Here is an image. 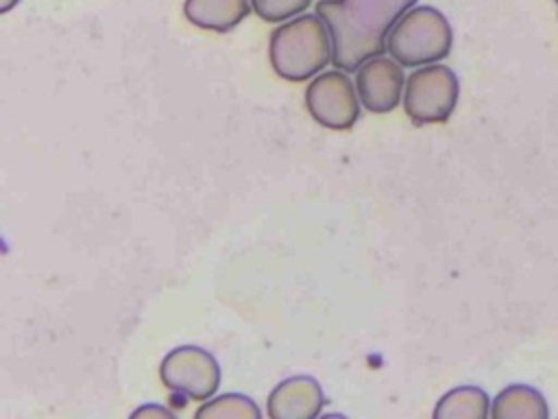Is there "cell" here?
Instances as JSON below:
<instances>
[{
  "label": "cell",
  "instance_id": "obj_1",
  "mask_svg": "<svg viewBox=\"0 0 558 419\" xmlns=\"http://www.w3.org/2000/svg\"><path fill=\"white\" fill-rule=\"evenodd\" d=\"M416 0H320L316 13L331 33V63L353 72L388 46L395 24Z\"/></svg>",
  "mask_w": 558,
  "mask_h": 419
},
{
  "label": "cell",
  "instance_id": "obj_2",
  "mask_svg": "<svg viewBox=\"0 0 558 419\" xmlns=\"http://www.w3.org/2000/svg\"><path fill=\"white\" fill-rule=\"evenodd\" d=\"M333 41L323 17L299 15L272 31L268 55L272 70L286 81H307L331 61Z\"/></svg>",
  "mask_w": 558,
  "mask_h": 419
},
{
  "label": "cell",
  "instance_id": "obj_3",
  "mask_svg": "<svg viewBox=\"0 0 558 419\" xmlns=\"http://www.w3.org/2000/svg\"><path fill=\"white\" fill-rule=\"evenodd\" d=\"M453 31L434 7H412L390 31L386 50L403 68L429 65L451 52Z\"/></svg>",
  "mask_w": 558,
  "mask_h": 419
},
{
  "label": "cell",
  "instance_id": "obj_4",
  "mask_svg": "<svg viewBox=\"0 0 558 419\" xmlns=\"http://www.w3.org/2000/svg\"><path fill=\"white\" fill-rule=\"evenodd\" d=\"M460 96L456 72L442 63L414 70L403 89V111L412 124H440L453 113Z\"/></svg>",
  "mask_w": 558,
  "mask_h": 419
},
{
  "label": "cell",
  "instance_id": "obj_5",
  "mask_svg": "<svg viewBox=\"0 0 558 419\" xmlns=\"http://www.w3.org/2000/svg\"><path fill=\"white\" fill-rule=\"evenodd\" d=\"M159 380L166 388L183 397L205 402L220 386V367L207 349L196 345H181L168 351L161 360Z\"/></svg>",
  "mask_w": 558,
  "mask_h": 419
},
{
  "label": "cell",
  "instance_id": "obj_6",
  "mask_svg": "<svg viewBox=\"0 0 558 419\" xmlns=\"http://www.w3.org/2000/svg\"><path fill=\"white\" fill-rule=\"evenodd\" d=\"M355 85L340 70L318 74L305 89V105L310 116L327 129L347 131L360 116V100Z\"/></svg>",
  "mask_w": 558,
  "mask_h": 419
},
{
  "label": "cell",
  "instance_id": "obj_7",
  "mask_svg": "<svg viewBox=\"0 0 558 419\" xmlns=\"http://www.w3.org/2000/svg\"><path fill=\"white\" fill-rule=\"evenodd\" d=\"M403 65L388 57H373L357 68L355 87L360 103L373 113L392 111L399 100L401 92L405 89Z\"/></svg>",
  "mask_w": 558,
  "mask_h": 419
},
{
  "label": "cell",
  "instance_id": "obj_8",
  "mask_svg": "<svg viewBox=\"0 0 558 419\" xmlns=\"http://www.w3.org/2000/svg\"><path fill=\"white\" fill-rule=\"evenodd\" d=\"M325 395L320 384L310 375H292L279 382L268 395L270 419H314L320 415Z\"/></svg>",
  "mask_w": 558,
  "mask_h": 419
},
{
  "label": "cell",
  "instance_id": "obj_9",
  "mask_svg": "<svg viewBox=\"0 0 558 419\" xmlns=\"http://www.w3.org/2000/svg\"><path fill=\"white\" fill-rule=\"evenodd\" d=\"M251 0H185L183 13L198 28L227 33L235 28L251 11Z\"/></svg>",
  "mask_w": 558,
  "mask_h": 419
},
{
  "label": "cell",
  "instance_id": "obj_10",
  "mask_svg": "<svg viewBox=\"0 0 558 419\" xmlns=\"http://www.w3.org/2000/svg\"><path fill=\"white\" fill-rule=\"evenodd\" d=\"M495 419H547L549 406L541 391L527 384H510L490 404Z\"/></svg>",
  "mask_w": 558,
  "mask_h": 419
},
{
  "label": "cell",
  "instance_id": "obj_11",
  "mask_svg": "<svg viewBox=\"0 0 558 419\" xmlns=\"http://www.w3.org/2000/svg\"><path fill=\"white\" fill-rule=\"evenodd\" d=\"M490 399L480 386H458L445 393L436 408V419H484L490 415Z\"/></svg>",
  "mask_w": 558,
  "mask_h": 419
},
{
  "label": "cell",
  "instance_id": "obj_12",
  "mask_svg": "<svg viewBox=\"0 0 558 419\" xmlns=\"http://www.w3.org/2000/svg\"><path fill=\"white\" fill-rule=\"evenodd\" d=\"M198 419H207V417H220V419H259L262 410L257 408V404L240 393H227L220 395L211 402H205L198 410H196Z\"/></svg>",
  "mask_w": 558,
  "mask_h": 419
},
{
  "label": "cell",
  "instance_id": "obj_13",
  "mask_svg": "<svg viewBox=\"0 0 558 419\" xmlns=\"http://www.w3.org/2000/svg\"><path fill=\"white\" fill-rule=\"evenodd\" d=\"M310 4L312 0H251L253 11L264 22H283L288 17H296Z\"/></svg>",
  "mask_w": 558,
  "mask_h": 419
},
{
  "label": "cell",
  "instance_id": "obj_14",
  "mask_svg": "<svg viewBox=\"0 0 558 419\" xmlns=\"http://www.w3.org/2000/svg\"><path fill=\"white\" fill-rule=\"evenodd\" d=\"M131 417H133V419H137V417H163V419H172L174 412L168 410V408H161V406H142V408L133 410Z\"/></svg>",
  "mask_w": 558,
  "mask_h": 419
},
{
  "label": "cell",
  "instance_id": "obj_15",
  "mask_svg": "<svg viewBox=\"0 0 558 419\" xmlns=\"http://www.w3.org/2000/svg\"><path fill=\"white\" fill-rule=\"evenodd\" d=\"M20 0H0V13H9Z\"/></svg>",
  "mask_w": 558,
  "mask_h": 419
},
{
  "label": "cell",
  "instance_id": "obj_16",
  "mask_svg": "<svg viewBox=\"0 0 558 419\" xmlns=\"http://www.w3.org/2000/svg\"><path fill=\"white\" fill-rule=\"evenodd\" d=\"M554 2H556V4H558V0H554Z\"/></svg>",
  "mask_w": 558,
  "mask_h": 419
}]
</instances>
